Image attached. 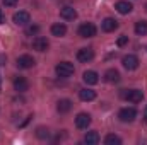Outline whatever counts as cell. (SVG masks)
Here are the masks:
<instances>
[{
    "label": "cell",
    "mask_w": 147,
    "mask_h": 145,
    "mask_svg": "<svg viewBox=\"0 0 147 145\" xmlns=\"http://www.w3.org/2000/svg\"><path fill=\"white\" fill-rule=\"evenodd\" d=\"M2 2H3V5H7V7H14L19 0H2Z\"/></svg>",
    "instance_id": "484cf974"
},
{
    "label": "cell",
    "mask_w": 147,
    "mask_h": 145,
    "mask_svg": "<svg viewBox=\"0 0 147 145\" xmlns=\"http://www.w3.org/2000/svg\"><path fill=\"white\" fill-rule=\"evenodd\" d=\"M91 114H87V113H79L77 114V118H75V126L79 128V130H86L89 125H91Z\"/></svg>",
    "instance_id": "ba28073f"
},
{
    "label": "cell",
    "mask_w": 147,
    "mask_h": 145,
    "mask_svg": "<svg viewBox=\"0 0 147 145\" xmlns=\"http://www.w3.org/2000/svg\"><path fill=\"white\" fill-rule=\"evenodd\" d=\"M5 60H7V58H5L3 55H0V65H5Z\"/></svg>",
    "instance_id": "4316f807"
},
{
    "label": "cell",
    "mask_w": 147,
    "mask_h": 145,
    "mask_svg": "<svg viewBox=\"0 0 147 145\" xmlns=\"http://www.w3.org/2000/svg\"><path fill=\"white\" fill-rule=\"evenodd\" d=\"M105 144L106 145H121V138L118 135H115V133H110V135H106Z\"/></svg>",
    "instance_id": "7402d4cb"
},
{
    "label": "cell",
    "mask_w": 147,
    "mask_h": 145,
    "mask_svg": "<svg viewBox=\"0 0 147 145\" xmlns=\"http://www.w3.org/2000/svg\"><path fill=\"white\" fill-rule=\"evenodd\" d=\"M118 118H120V121H123V123H132V121L137 118V111L134 108H123V109H120Z\"/></svg>",
    "instance_id": "8992f818"
},
{
    "label": "cell",
    "mask_w": 147,
    "mask_h": 145,
    "mask_svg": "<svg viewBox=\"0 0 147 145\" xmlns=\"http://www.w3.org/2000/svg\"><path fill=\"white\" fill-rule=\"evenodd\" d=\"M51 34L53 36H57V38H62V36H65L67 34V26L65 24H62V22H57V24H53L51 26Z\"/></svg>",
    "instance_id": "e0dca14e"
},
{
    "label": "cell",
    "mask_w": 147,
    "mask_h": 145,
    "mask_svg": "<svg viewBox=\"0 0 147 145\" xmlns=\"http://www.w3.org/2000/svg\"><path fill=\"white\" fill-rule=\"evenodd\" d=\"M84 144L87 145H98L99 144V133L98 132H87L84 137Z\"/></svg>",
    "instance_id": "ffe728a7"
},
{
    "label": "cell",
    "mask_w": 147,
    "mask_h": 145,
    "mask_svg": "<svg viewBox=\"0 0 147 145\" xmlns=\"http://www.w3.org/2000/svg\"><path fill=\"white\" fill-rule=\"evenodd\" d=\"M55 72H57L58 77H62V79H69L70 75H74L75 68H74V65L70 62H60V63H57Z\"/></svg>",
    "instance_id": "6da1fadb"
},
{
    "label": "cell",
    "mask_w": 147,
    "mask_h": 145,
    "mask_svg": "<svg viewBox=\"0 0 147 145\" xmlns=\"http://www.w3.org/2000/svg\"><path fill=\"white\" fill-rule=\"evenodd\" d=\"M105 80H106L108 84H118V82H120V72L115 70V68L106 70V72H105Z\"/></svg>",
    "instance_id": "2e32d148"
},
{
    "label": "cell",
    "mask_w": 147,
    "mask_h": 145,
    "mask_svg": "<svg viewBox=\"0 0 147 145\" xmlns=\"http://www.w3.org/2000/svg\"><path fill=\"white\" fill-rule=\"evenodd\" d=\"M127 43H128V36H125V34H121V36L118 38V41H116V44H118L120 48H121V46H125Z\"/></svg>",
    "instance_id": "cb8c5ba5"
},
{
    "label": "cell",
    "mask_w": 147,
    "mask_h": 145,
    "mask_svg": "<svg viewBox=\"0 0 147 145\" xmlns=\"http://www.w3.org/2000/svg\"><path fill=\"white\" fill-rule=\"evenodd\" d=\"M12 21H14V24H17V26H28V24L31 22V15H29V12H26V10H19V12H16V14L12 15Z\"/></svg>",
    "instance_id": "277c9868"
},
{
    "label": "cell",
    "mask_w": 147,
    "mask_h": 145,
    "mask_svg": "<svg viewBox=\"0 0 147 145\" xmlns=\"http://www.w3.org/2000/svg\"><path fill=\"white\" fill-rule=\"evenodd\" d=\"M82 80L87 85H94V84L99 82V75H98V72H94V70H87V72H84V75H82Z\"/></svg>",
    "instance_id": "8fae6325"
},
{
    "label": "cell",
    "mask_w": 147,
    "mask_h": 145,
    "mask_svg": "<svg viewBox=\"0 0 147 145\" xmlns=\"http://www.w3.org/2000/svg\"><path fill=\"white\" fill-rule=\"evenodd\" d=\"M50 48V41L46 39V38L43 36H36L33 39V50H36L39 53H43V51H46Z\"/></svg>",
    "instance_id": "9c48e42d"
},
{
    "label": "cell",
    "mask_w": 147,
    "mask_h": 145,
    "mask_svg": "<svg viewBox=\"0 0 147 145\" xmlns=\"http://www.w3.org/2000/svg\"><path fill=\"white\" fill-rule=\"evenodd\" d=\"M60 17L65 21H74L77 17V10L74 7H62L60 9Z\"/></svg>",
    "instance_id": "9a60e30c"
},
{
    "label": "cell",
    "mask_w": 147,
    "mask_h": 145,
    "mask_svg": "<svg viewBox=\"0 0 147 145\" xmlns=\"http://www.w3.org/2000/svg\"><path fill=\"white\" fill-rule=\"evenodd\" d=\"M5 22V17H3V14H2V9H0V24H3Z\"/></svg>",
    "instance_id": "83f0119b"
},
{
    "label": "cell",
    "mask_w": 147,
    "mask_h": 145,
    "mask_svg": "<svg viewBox=\"0 0 147 145\" xmlns=\"http://www.w3.org/2000/svg\"><path fill=\"white\" fill-rule=\"evenodd\" d=\"M79 97H80V101L89 103V101L96 99V92L92 89H82V91H79Z\"/></svg>",
    "instance_id": "ac0fdd59"
},
{
    "label": "cell",
    "mask_w": 147,
    "mask_h": 145,
    "mask_svg": "<svg viewBox=\"0 0 147 145\" xmlns=\"http://www.w3.org/2000/svg\"><path fill=\"white\" fill-rule=\"evenodd\" d=\"M144 121L147 123V109H146V114H144Z\"/></svg>",
    "instance_id": "f1b7e54d"
},
{
    "label": "cell",
    "mask_w": 147,
    "mask_h": 145,
    "mask_svg": "<svg viewBox=\"0 0 147 145\" xmlns=\"http://www.w3.org/2000/svg\"><path fill=\"white\" fill-rule=\"evenodd\" d=\"M70 109H72V101H70V99H60V101L57 103V111L62 113V114L69 113Z\"/></svg>",
    "instance_id": "d6986e66"
},
{
    "label": "cell",
    "mask_w": 147,
    "mask_h": 145,
    "mask_svg": "<svg viewBox=\"0 0 147 145\" xmlns=\"http://www.w3.org/2000/svg\"><path fill=\"white\" fill-rule=\"evenodd\" d=\"M36 137L38 138H41V140H45V138H50V132H48V128H43V126H39L36 130Z\"/></svg>",
    "instance_id": "603a6c76"
},
{
    "label": "cell",
    "mask_w": 147,
    "mask_h": 145,
    "mask_svg": "<svg viewBox=\"0 0 147 145\" xmlns=\"http://www.w3.org/2000/svg\"><path fill=\"white\" fill-rule=\"evenodd\" d=\"M0 84H2V77H0Z\"/></svg>",
    "instance_id": "f546056e"
},
{
    "label": "cell",
    "mask_w": 147,
    "mask_h": 145,
    "mask_svg": "<svg viewBox=\"0 0 147 145\" xmlns=\"http://www.w3.org/2000/svg\"><path fill=\"white\" fill-rule=\"evenodd\" d=\"M121 97H123V99H127L128 103L137 104V103H140V101H142L144 94H142V91H139V89H130V91L121 92Z\"/></svg>",
    "instance_id": "7a4b0ae2"
},
{
    "label": "cell",
    "mask_w": 147,
    "mask_h": 145,
    "mask_svg": "<svg viewBox=\"0 0 147 145\" xmlns=\"http://www.w3.org/2000/svg\"><path fill=\"white\" fill-rule=\"evenodd\" d=\"M77 33H79L80 38H92V36H96L98 29H96V26L92 22H84V24L79 26V31Z\"/></svg>",
    "instance_id": "3957f363"
},
{
    "label": "cell",
    "mask_w": 147,
    "mask_h": 145,
    "mask_svg": "<svg viewBox=\"0 0 147 145\" xmlns=\"http://www.w3.org/2000/svg\"><path fill=\"white\" fill-rule=\"evenodd\" d=\"M34 58L31 56V55H22V56H19L17 58V62H16V65H17V68H21V70H28V68H33L34 67Z\"/></svg>",
    "instance_id": "5b68a950"
},
{
    "label": "cell",
    "mask_w": 147,
    "mask_h": 145,
    "mask_svg": "<svg viewBox=\"0 0 147 145\" xmlns=\"http://www.w3.org/2000/svg\"><path fill=\"white\" fill-rule=\"evenodd\" d=\"M14 89L17 92H26L29 89V82L24 79V77H16L14 79Z\"/></svg>",
    "instance_id": "5bb4252c"
},
{
    "label": "cell",
    "mask_w": 147,
    "mask_h": 145,
    "mask_svg": "<svg viewBox=\"0 0 147 145\" xmlns=\"http://www.w3.org/2000/svg\"><path fill=\"white\" fill-rule=\"evenodd\" d=\"M38 31H39V26H28V29H26L28 34H36Z\"/></svg>",
    "instance_id": "d4e9b609"
},
{
    "label": "cell",
    "mask_w": 147,
    "mask_h": 145,
    "mask_svg": "<svg viewBox=\"0 0 147 145\" xmlns=\"http://www.w3.org/2000/svg\"><path fill=\"white\" fill-rule=\"evenodd\" d=\"M115 9L120 12V14H123V15H127V14H130L132 12V9H134V5L130 3V2H127V0H120V2H116V5H115Z\"/></svg>",
    "instance_id": "4fadbf2b"
},
{
    "label": "cell",
    "mask_w": 147,
    "mask_h": 145,
    "mask_svg": "<svg viewBox=\"0 0 147 145\" xmlns=\"http://www.w3.org/2000/svg\"><path fill=\"white\" fill-rule=\"evenodd\" d=\"M146 10H147V5H146Z\"/></svg>",
    "instance_id": "4dcf8cb0"
},
{
    "label": "cell",
    "mask_w": 147,
    "mask_h": 145,
    "mask_svg": "<svg viewBox=\"0 0 147 145\" xmlns=\"http://www.w3.org/2000/svg\"><path fill=\"white\" fill-rule=\"evenodd\" d=\"M92 58H94L92 48H80V50L77 51V60L82 62V63H87V62H91Z\"/></svg>",
    "instance_id": "30bf717a"
},
{
    "label": "cell",
    "mask_w": 147,
    "mask_h": 145,
    "mask_svg": "<svg viewBox=\"0 0 147 145\" xmlns=\"http://www.w3.org/2000/svg\"><path fill=\"white\" fill-rule=\"evenodd\" d=\"M135 33L139 36H147V21H139L135 22Z\"/></svg>",
    "instance_id": "44dd1931"
},
{
    "label": "cell",
    "mask_w": 147,
    "mask_h": 145,
    "mask_svg": "<svg viewBox=\"0 0 147 145\" xmlns=\"http://www.w3.org/2000/svg\"><path fill=\"white\" fill-rule=\"evenodd\" d=\"M121 63H123V67L127 68V70H137L139 68V58L135 56V55H125L123 58H121Z\"/></svg>",
    "instance_id": "52a82bcc"
},
{
    "label": "cell",
    "mask_w": 147,
    "mask_h": 145,
    "mask_svg": "<svg viewBox=\"0 0 147 145\" xmlns=\"http://www.w3.org/2000/svg\"><path fill=\"white\" fill-rule=\"evenodd\" d=\"M118 28V21L116 19H111V17H106L103 22H101V29L105 33H113L115 29Z\"/></svg>",
    "instance_id": "7c38bea8"
}]
</instances>
